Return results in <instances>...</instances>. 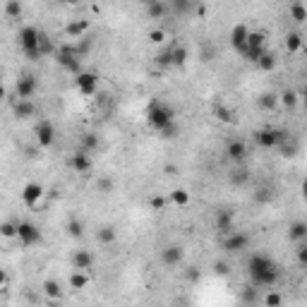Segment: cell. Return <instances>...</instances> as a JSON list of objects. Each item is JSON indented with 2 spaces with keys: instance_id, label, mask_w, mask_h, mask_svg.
Here are the masks:
<instances>
[{
  "instance_id": "obj_26",
  "label": "cell",
  "mask_w": 307,
  "mask_h": 307,
  "mask_svg": "<svg viewBox=\"0 0 307 307\" xmlns=\"http://www.w3.org/2000/svg\"><path fill=\"white\" fill-rule=\"evenodd\" d=\"M286 48H288V53H298L303 48V34L300 31H291L286 36Z\"/></svg>"
},
{
  "instance_id": "obj_22",
  "label": "cell",
  "mask_w": 307,
  "mask_h": 307,
  "mask_svg": "<svg viewBox=\"0 0 307 307\" xmlns=\"http://www.w3.org/2000/svg\"><path fill=\"white\" fill-rule=\"evenodd\" d=\"M36 48H39V55H41V58H46V55H53L55 53L53 41L48 39V34H46V31H41V29H39V43H36Z\"/></svg>"
},
{
  "instance_id": "obj_24",
  "label": "cell",
  "mask_w": 307,
  "mask_h": 307,
  "mask_svg": "<svg viewBox=\"0 0 307 307\" xmlns=\"http://www.w3.org/2000/svg\"><path fill=\"white\" fill-rule=\"evenodd\" d=\"M245 46L247 48H267V34L264 31H250Z\"/></svg>"
},
{
  "instance_id": "obj_11",
  "label": "cell",
  "mask_w": 307,
  "mask_h": 307,
  "mask_svg": "<svg viewBox=\"0 0 307 307\" xmlns=\"http://www.w3.org/2000/svg\"><path fill=\"white\" fill-rule=\"evenodd\" d=\"M43 197V187L39 183H27V185L22 187V202L27 204V206H36Z\"/></svg>"
},
{
  "instance_id": "obj_5",
  "label": "cell",
  "mask_w": 307,
  "mask_h": 307,
  "mask_svg": "<svg viewBox=\"0 0 307 307\" xmlns=\"http://www.w3.org/2000/svg\"><path fill=\"white\" fill-rule=\"evenodd\" d=\"M283 137H286V132H281V130H276V127H262V130L254 132V139H257V144H259L262 149L279 147L281 142H283Z\"/></svg>"
},
{
  "instance_id": "obj_21",
  "label": "cell",
  "mask_w": 307,
  "mask_h": 307,
  "mask_svg": "<svg viewBox=\"0 0 307 307\" xmlns=\"http://www.w3.org/2000/svg\"><path fill=\"white\" fill-rule=\"evenodd\" d=\"M43 293H46V298L51 300V303H58L60 298H63V288H60V283L53 279L43 281Z\"/></svg>"
},
{
  "instance_id": "obj_28",
  "label": "cell",
  "mask_w": 307,
  "mask_h": 307,
  "mask_svg": "<svg viewBox=\"0 0 307 307\" xmlns=\"http://www.w3.org/2000/svg\"><path fill=\"white\" fill-rule=\"evenodd\" d=\"M288 238H291V240H305L307 238V226L305 223H303V221H295L293 226L288 228Z\"/></svg>"
},
{
  "instance_id": "obj_42",
  "label": "cell",
  "mask_w": 307,
  "mask_h": 307,
  "mask_svg": "<svg viewBox=\"0 0 307 307\" xmlns=\"http://www.w3.org/2000/svg\"><path fill=\"white\" fill-rule=\"evenodd\" d=\"M281 303H283V298H281V293H276V291H269V293L264 295V305L267 307H281Z\"/></svg>"
},
{
  "instance_id": "obj_36",
  "label": "cell",
  "mask_w": 307,
  "mask_h": 307,
  "mask_svg": "<svg viewBox=\"0 0 307 307\" xmlns=\"http://www.w3.org/2000/svg\"><path fill=\"white\" fill-rule=\"evenodd\" d=\"M0 238L14 240V238H17V223H12V221H2V223H0Z\"/></svg>"
},
{
  "instance_id": "obj_16",
  "label": "cell",
  "mask_w": 307,
  "mask_h": 307,
  "mask_svg": "<svg viewBox=\"0 0 307 307\" xmlns=\"http://www.w3.org/2000/svg\"><path fill=\"white\" fill-rule=\"evenodd\" d=\"M87 31H89V22H87V19H72V22H67V27H65L67 39H77V41H80Z\"/></svg>"
},
{
  "instance_id": "obj_35",
  "label": "cell",
  "mask_w": 307,
  "mask_h": 307,
  "mask_svg": "<svg viewBox=\"0 0 307 307\" xmlns=\"http://www.w3.org/2000/svg\"><path fill=\"white\" fill-rule=\"evenodd\" d=\"M257 103H259V108H264V110H274L276 103H279V96L276 94H262L257 99Z\"/></svg>"
},
{
  "instance_id": "obj_2",
  "label": "cell",
  "mask_w": 307,
  "mask_h": 307,
  "mask_svg": "<svg viewBox=\"0 0 307 307\" xmlns=\"http://www.w3.org/2000/svg\"><path fill=\"white\" fill-rule=\"evenodd\" d=\"M147 122L151 130L163 132V137H175V110L163 101H151L147 108Z\"/></svg>"
},
{
  "instance_id": "obj_1",
  "label": "cell",
  "mask_w": 307,
  "mask_h": 307,
  "mask_svg": "<svg viewBox=\"0 0 307 307\" xmlns=\"http://www.w3.org/2000/svg\"><path fill=\"white\" fill-rule=\"evenodd\" d=\"M247 274H250V281H252L254 288H274L281 276L276 262H274L269 254H262V252H257L250 257V262H247Z\"/></svg>"
},
{
  "instance_id": "obj_45",
  "label": "cell",
  "mask_w": 307,
  "mask_h": 307,
  "mask_svg": "<svg viewBox=\"0 0 307 307\" xmlns=\"http://www.w3.org/2000/svg\"><path fill=\"white\" fill-rule=\"evenodd\" d=\"M214 274H218V276H226V274H228V262L218 259V262L214 264Z\"/></svg>"
},
{
  "instance_id": "obj_30",
  "label": "cell",
  "mask_w": 307,
  "mask_h": 307,
  "mask_svg": "<svg viewBox=\"0 0 307 307\" xmlns=\"http://www.w3.org/2000/svg\"><path fill=\"white\" fill-rule=\"evenodd\" d=\"M89 286V276L84 274V271H75L72 276H70V288H75V291H84Z\"/></svg>"
},
{
  "instance_id": "obj_27",
  "label": "cell",
  "mask_w": 307,
  "mask_h": 307,
  "mask_svg": "<svg viewBox=\"0 0 307 307\" xmlns=\"http://www.w3.org/2000/svg\"><path fill=\"white\" fill-rule=\"evenodd\" d=\"M214 115L221 122H235V113H233V108L223 106V103H216L214 106Z\"/></svg>"
},
{
  "instance_id": "obj_54",
  "label": "cell",
  "mask_w": 307,
  "mask_h": 307,
  "mask_svg": "<svg viewBox=\"0 0 307 307\" xmlns=\"http://www.w3.org/2000/svg\"><path fill=\"white\" fill-rule=\"evenodd\" d=\"M48 307H60V305H58V303H51V305H48Z\"/></svg>"
},
{
  "instance_id": "obj_50",
  "label": "cell",
  "mask_w": 307,
  "mask_h": 307,
  "mask_svg": "<svg viewBox=\"0 0 307 307\" xmlns=\"http://www.w3.org/2000/svg\"><path fill=\"white\" fill-rule=\"evenodd\" d=\"M254 295H257V293H254V288H247V291H245V293H242V298H245V300H250V303H252V300H254Z\"/></svg>"
},
{
  "instance_id": "obj_33",
  "label": "cell",
  "mask_w": 307,
  "mask_h": 307,
  "mask_svg": "<svg viewBox=\"0 0 307 307\" xmlns=\"http://www.w3.org/2000/svg\"><path fill=\"white\" fill-rule=\"evenodd\" d=\"M257 65H259V70H264V72H271L276 67V55L271 53V51H264V55L257 60Z\"/></svg>"
},
{
  "instance_id": "obj_18",
  "label": "cell",
  "mask_w": 307,
  "mask_h": 307,
  "mask_svg": "<svg viewBox=\"0 0 307 307\" xmlns=\"http://www.w3.org/2000/svg\"><path fill=\"white\" fill-rule=\"evenodd\" d=\"M72 264H75V271H87L94 267V254L87 250H77L72 254Z\"/></svg>"
},
{
  "instance_id": "obj_44",
  "label": "cell",
  "mask_w": 307,
  "mask_h": 307,
  "mask_svg": "<svg viewBox=\"0 0 307 307\" xmlns=\"http://www.w3.org/2000/svg\"><path fill=\"white\" fill-rule=\"evenodd\" d=\"M185 279H187V281H192V283H197V281L202 279V271H200L197 267H190V269L185 271Z\"/></svg>"
},
{
  "instance_id": "obj_31",
  "label": "cell",
  "mask_w": 307,
  "mask_h": 307,
  "mask_svg": "<svg viewBox=\"0 0 307 307\" xmlns=\"http://www.w3.org/2000/svg\"><path fill=\"white\" fill-rule=\"evenodd\" d=\"M99 144H101V139H99L94 132H87L84 137H82V151H84V154L96 151V149H99Z\"/></svg>"
},
{
  "instance_id": "obj_3",
  "label": "cell",
  "mask_w": 307,
  "mask_h": 307,
  "mask_svg": "<svg viewBox=\"0 0 307 307\" xmlns=\"http://www.w3.org/2000/svg\"><path fill=\"white\" fill-rule=\"evenodd\" d=\"M55 60H58V65L63 67L65 72L75 75V77L82 72V58L77 55V48H75V46H70V43L55 51Z\"/></svg>"
},
{
  "instance_id": "obj_39",
  "label": "cell",
  "mask_w": 307,
  "mask_h": 307,
  "mask_svg": "<svg viewBox=\"0 0 307 307\" xmlns=\"http://www.w3.org/2000/svg\"><path fill=\"white\" fill-rule=\"evenodd\" d=\"M247 178H250V173H247L245 168H238V171L230 173V185H245Z\"/></svg>"
},
{
  "instance_id": "obj_23",
  "label": "cell",
  "mask_w": 307,
  "mask_h": 307,
  "mask_svg": "<svg viewBox=\"0 0 307 307\" xmlns=\"http://www.w3.org/2000/svg\"><path fill=\"white\" fill-rule=\"evenodd\" d=\"M96 240L101 242V245H113V242L118 240V233H115L113 226H103L96 230Z\"/></svg>"
},
{
  "instance_id": "obj_10",
  "label": "cell",
  "mask_w": 307,
  "mask_h": 307,
  "mask_svg": "<svg viewBox=\"0 0 307 307\" xmlns=\"http://www.w3.org/2000/svg\"><path fill=\"white\" fill-rule=\"evenodd\" d=\"M250 245V238L245 233H228V238L223 240V250L226 252H242Z\"/></svg>"
},
{
  "instance_id": "obj_55",
  "label": "cell",
  "mask_w": 307,
  "mask_h": 307,
  "mask_svg": "<svg viewBox=\"0 0 307 307\" xmlns=\"http://www.w3.org/2000/svg\"><path fill=\"white\" fill-rule=\"evenodd\" d=\"M0 80H2V72H0Z\"/></svg>"
},
{
  "instance_id": "obj_9",
  "label": "cell",
  "mask_w": 307,
  "mask_h": 307,
  "mask_svg": "<svg viewBox=\"0 0 307 307\" xmlns=\"http://www.w3.org/2000/svg\"><path fill=\"white\" fill-rule=\"evenodd\" d=\"M36 142H39V147H53L55 142V127L51 125V122H39L36 125Z\"/></svg>"
},
{
  "instance_id": "obj_19",
  "label": "cell",
  "mask_w": 307,
  "mask_h": 307,
  "mask_svg": "<svg viewBox=\"0 0 307 307\" xmlns=\"http://www.w3.org/2000/svg\"><path fill=\"white\" fill-rule=\"evenodd\" d=\"M168 53H171V67H183L187 63V58H190L185 46H178V43H173L168 48Z\"/></svg>"
},
{
  "instance_id": "obj_15",
  "label": "cell",
  "mask_w": 307,
  "mask_h": 307,
  "mask_svg": "<svg viewBox=\"0 0 307 307\" xmlns=\"http://www.w3.org/2000/svg\"><path fill=\"white\" fill-rule=\"evenodd\" d=\"M247 34H250V29L245 27V24H235V27L230 29V46L240 53L242 48H245V41H247Z\"/></svg>"
},
{
  "instance_id": "obj_13",
  "label": "cell",
  "mask_w": 307,
  "mask_h": 307,
  "mask_svg": "<svg viewBox=\"0 0 307 307\" xmlns=\"http://www.w3.org/2000/svg\"><path fill=\"white\" fill-rule=\"evenodd\" d=\"M233 221H235V211H230V209H221L218 214H216V230L218 233H233Z\"/></svg>"
},
{
  "instance_id": "obj_29",
  "label": "cell",
  "mask_w": 307,
  "mask_h": 307,
  "mask_svg": "<svg viewBox=\"0 0 307 307\" xmlns=\"http://www.w3.org/2000/svg\"><path fill=\"white\" fill-rule=\"evenodd\" d=\"M190 200H192V197H190V192H187L185 187H178V190L171 192V202H173L175 206H187Z\"/></svg>"
},
{
  "instance_id": "obj_6",
  "label": "cell",
  "mask_w": 307,
  "mask_h": 307,
  "mask_svg": "<svg viewBox=\"0 0 307 307\" xmlns=\"http://www.w3.org/2000/svg\"><path fill=\"white\" fill-rule=\"evenodd\" d=\"M17 240L22 247H31V245L41 242V230L29 221H19L17 223Z\"/></svg>"
},
{
  "instance_id": "obj_41",
  "label": "cell",
  "mask_w": 307,
  "mask_h": 307,
  "mask_svg": "<svg viewBox=\"0 0 307 307\" xmlns=\"http://www.w3.org/2000/svg\"><path fill=\"white\" fill-rule=\"evenodd\" d=\"M281 103L286 108H295V103H298V94L291 92V89H286V92L281 94Z\"/></svg>"
},
{
  "instance_id": "obj_38",
  "label": "cell",
  "mask_w": 307,
  "mask_h": 307,
  "mask_svg": "<svg viewBox=\"0 0 307 307\" xmlns=\"http://www.w3.org/2000/svg\"><path fill=\"white\" fill-rule=\"evenodd\" d=\"M67 235H70V238H82V235H84V223L77 221V218H72V221L67 223Z\"/></svg>"
},
{
  "instance_id": "obj_51",
  "label": "cell",
  "mask_w": 307,
  "mask_h": 307,
  "mask_svg": "<svg viewBox=\"0 0 307 307\" xmlns=\"http://www.w3.org/2000/svg\"><path fill=\"white\" fill-rule=\"evenodd\" d=\"M259 192H262V195H257V200H259V202H267L269 197H271V195H269V190H259Z\"/></svg>"
},
{
  "instance_id": "obj_37",
  "label": "cell",
  "mask_w": 307,
  "mask_h": 307,
  "mask_svg": "<svg viewBox=\"0 0 307 307\" xmlns=\"http://www.w3.org/2000/svg\"><path fill=\"white\" fill-rule=\"evenodd\" d=\"M279 147H281V151H283V156H295V154H298V142H295L293 137H288V134L283 137V142H281Z\"/></svg>"
},
{
  "instance_id": "obj_49",
  "label": "cell",
  "mask_w": 307,
  "mask_h": 307,
  "mask_svg": "<svg viewBox=\"0 0 307 307\" xmlns=\"http://www.w3.org/2000/svg\"><path fill=\"white\" fill-rule=\"evenodd\" d=\"M7 286V274H5V269H0V291Z\"/></svg>"
},
{
  "instance_id": "obj_20",
  "label": "cell",
  "mask_w": 307,
  "mask_h": 307,
  "mask_svg": "<svg viewBox=\"0 0 307 307\" xmlns=\"http://www.w3.org/2000/svg\"><path fill=\"white\" fill-rule=\"evenodd\" d=\"M34 113H36L34 101H24V99H17V101H14V115H17V118H31Z\"/></svg>"
},
{
  "instance_id": "obj_43",
  "label": "cell",
  "mask_w": 307,
  "mask_h": 307,
  "mask_svg": "<svg viewBox=\"0 0 307 307\" xmlns=\"http://www.w3.org/2000/svg\"><path fill=\"white\" fill-rule=\"evenodd\" d=\"M149 41L156 43V46L163 43V41H166V31H163V29H151V31H149Z\"/></svg>"
},
{
  "instance_id": "obj_17",
  "label": "cell",
  "mask_w": 307,
  "mask_h": 307,
  "mask_svg": "<svg viewBox=\"0 0 307 307\" xmlns=\"http://www.w3.org/2000/svg\"><path fill=\"white\" fill-rule=\"evenodd\" d=\"M226 154L230 161H245L247 159V144L240 142V139H233V142H228Z\"/></svg>"
},
{
  "instance_id": "obj_46",
  "label": "cell",
  "mask_w": 307,
  "mask_h": 307,
  "mask_svg": "<svg viewBox=\"0 0 307 307\" xmlns=\"http://www.w3.org/2000/svg\"><path fill=\"white\" fill-rule=\"evenodd\" d=\"M149 204H151V209H154V211H163L166 200H163V197H151V202H149Z\"/></svg>"
},
{
  "instance_id": "obj_34",
  "label": "cell",
  "mask_w": 307,
  "mask_h": 307,
  "mask_svg": "<svg viewBox=\"0 0 307 307\" xmlns=\"http://www.w3.org/2000/svg\"><path fill=\"white\" fill-rule=\"evenodd\" d=\"M291 17H293L298 24H303L307 19V7L303 2H291Z\"/></svg>"
},
{
  "instance_id": "obj_8",
  "label": "cell",
  "mask_w": 307,
  "mask_h": 307,
  "mask_svg": "<svg viewBox=\"0 0 307 307\" xmlns=\"http://www.w3.org/2000/svg\"><path fill=\"white\" fill-rule=\"evenodd\" d=\"M36 89H39V82L34 80V75H24V77L17 80V96L24 99V101H31V96L36 94Z\"/></svg>"
},
{
  "instance_id": "obj_4",
  "label": "cell",
  "mask_w": 307,
  "mask_h": 307,
  "mask_svg": "<svg viewBox=\"0 0 307 307\" xmlns=\"http://www.w3.org/2000/svg\"><path fill=\"white\" fill-rule=\"evenodd\" d=\"M36 43H39V29L36 27H24L19 31V46H22V51L29 60H41Z\"/></svg>"
},
{
  "instance_id": "obj_25",
  "label": "cell",
  "mask_w": 307,
  "mask_h": 307,
  "mask_svg": "<svg viewBox=\"0 0 307 307\" xmlns=\"http://www.w3.org/2000/svg\"><path fill=\"white\" fill-rule=\"evenodd\" d=\"M147 12L151 19H161L163 14L168 12V5L163 2V0H154V2H149L147 5Z\"/></svg>"
},
{
  "instance_id": "obj_32",
  "label": "cell",
  "mask_w": 307,
  "mask_h": 307,
  "mask_svg": "<svg viewBox=\"0 0 307 307\" xmlns=\"http://www.w3.org/2000/svg\"><path fill=\"white\" fill-rule=\"evenodd\" d=\"M2 10H5V14H7L10 19H19V17H22V10H24V7H22V2H19V0H7Z\"/></svg>"
},
{
  "instance_id": "obj_52",
  "label": "cell",
  "mask_w": 307,
  "mask_h": 307,
  "mask_svg": "<svg viewBox=\"0 0 307 307\" xmlns=\"http://www.w3.org/2000/svg\"><path fill=\"white\" fill-rule=\"evenodd\" d=\"M166 173H168V175H175V173H178V166H166Z\"/></svg>"
},
{
  "instance_id": "obj_53",
  "label": "cell",
  "mask_w": 307,
  "mask_h": 307,
  "mask_svg": "<svg viewBox=\"0 0 307 307\" xmlns=\"http://www.w3.org/2000/svg\"><path fill=\"white\" fill-rule=\"evenodd\" d=\"M5 96H7V92H5V87L0 84V99H5Z\"/></svg>"
},
{
  "instance_id": "obj_14",
  "label": "cell",
  "mask_w": 307,
  "mask_h": 307,
  "mask_svg": "<svg viewBox=\"0 0 307 307\" xmlns=\"http://www.w3.org/2000/svg\"><path fill=\"white\" fill-rule=\"evenodd\" d=\"M70 166L77 171V173H82V175H87L89 171H92V159H89V154H84V151H75L72 154V159H70Z\"/></svg>"
},
{
  "instance_id": "obj_48",
  "label": "cell",
  "mask_w": 307,
  "mask_h": 307,
  "mask_svg": "<svg viewBox=\"0 0 307 307\" xmlns=\"http://www.w3.org/2000/svg\"><path fill=\"white\" fill-rule=\"evenodd\" d=\"M298 259H300V264H303V267L307 264V247H305V245H300V247H298Z\"/></svg>"
},
{
  "instance_id": "obj_47",
  "label": "cell",
  "mask_w": 307,
  "mask_h": 307,
  "mask_svg": "<svg viewBox=\"0 0 307 307\" xmlns=\"http://www.w3.org/2000/svg\"><path fill=\"white\" fill-rule=\"evenodd\" d=\"M173 7L178 10V12H187V10H192V5H190V2H185V0H175Z\"/></svg>"
},
{
  "instance_id": "obj_12",
  "label": "cell",
  "mask_w": 307,
  "mask_h": 307,
  "mask_svg": "<svg viewBox=\"0 0 307 307\" xmlns=\"http://www.w3.org/2000/svg\"><path fill=\"white\" fill-rule=\"evenodd\" d=\"M183 257H185V250H183L180 245H168V247H163V252H161V259H163L166 267H178V264L183 262Z\"/></svg>"
},
{
  "instance_id": "obj_40",
  "label": "cell",
  "mask_w": 307,
  "mask_h": 307,
  "mask_svg": "<svg viewBox=\"0 0 307 307\" xmlns=\"http://www.w3.org/2000/svg\"><path fill=\"white\" fill-rule=\"evenodd\" d=\"M113 187H115V183H113L110 178H99V180H96V190H99L101 195H108V192H113Z\"/></svg>"
},
{
  "instance_id": "obj_7",
  "label": "cell",
  "mask_w": 307,
  "mask_h": 307,
  "mask_svg": "<svg viewBox=\"0 0 307 307\" xmlns=\"http://www.w3.org/2000/svg\"><path fill=\"white\" fill-rule=\"evenodd\" d=\"M75 87H77V92L82 96H94L96 94V87H99V77L94 75V72H84L82 70L80 75L75 77Z\"/></svg>"
}]
</instances>
